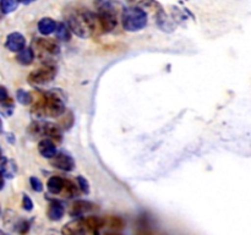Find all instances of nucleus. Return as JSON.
<instances>
[{
    "label": "nucleus",
    "mask_w": 251,
    "mask_h": 235,
    "mask_svg": "<svg viewBox=\"0 0 251 235\" xmlns=\"http://www.w3.org/2000/svg\"><path fill=\"white\" fill-rule=\"evenodd\" d=\"M96 19L102 32H110L117 26V12L113 0H96Z\"/></svg>",
    "instance_id": "20e7f679"
},
{
    "label": "nucleus",
    "mask_w": 251,
    "mask_h": 235,
    "mask_svg": "<svg viewBox=\"0 0 251 235\" xmlns=\"http://www.w3.org/2000/svg\"><path fill=\"white\" fill-rule=\"evenodd\" d=\"M32 50L34 56H38L41 60H48L58 55L60 47L53 39L36 38L32 43Z\"/></svg>",
    "instance_id": "423d86ee"
},
{
    "label": "nucleus",
    "mask_w": 251,
    "mask_h": 235,
    "mask_svg": "<svg viewBox=\"0 0 251 235\" xmlns=\"http://www.w3.org/2000/svg\"><path fill=\"white\" fill-rule=\"evenodd\" d=\"M54 32H55L56 38L60 39V41L68 42L69 39H70V29H69L68 24H65L64 22H59V24H56Z\"/></svg>",
    "instance_id": "6ab92c4d"
},
{
    "label": "nucleus",
    "mask_w": 251,
    "mask_h": 235,
    "mask_svg": "<svg viewBox=\"0 0 251 235\" xmlns=\"http://www.w3.org/2000/svg\"><path fill=\"white\" fill-rule=\"evenodd\" d=\"M149 21L146 10L142 7H126L123 11V27L127 32H137L144 28Z\"/></svg>",
    "instance_id": "39448f33"
},
{
    "label": "nucleus",
    "mask_w": 251,
    "mask_h": 235,
    "mask_svg": "<svg viewBox=\"0 0 251 235\" xmlns=\"http://www.w3.org/2000/svg\"><path fill=\"white\" fill-rule=\"evenodd\" d=\"M50 164L54 168H58L64 171H71L75 168V162H74L73 157L64 152H59V153L56 152L55 156L50 158Z\"/></svg>",
    "instance_id": "1a4fd4ad"
},
{
    "label": "nucleus",
    "mask_w": 251,
    "mask_h": 235,
    "mask_svg": "<svg viewBox=\"0 0 251 235\" xmlns=\"http://www.w3.org/2000/svg\"><path fill=\"white\" fill-rule=\"evenodd\" d=\"M0 134H2V121L0 119Z\"/></svg>",
    "instance_id": "7c9ffc66"
},
{
    "label": "nucleus",
    "mask_w": 251,
    "mask_h": 235,
    "mask_svg": "<svg viewBox=\"0 0 251 235\" xmlns=\"http://www.w3.org/2000/svg\"><path fill=\"white\" fill-rule=\"evenodd\" d=\"M96 210V205H93L92 202H88V201L83 200H77L73 203L70 208V214L74 217H81L85 213L91 212V211Z\"/></svg>",
    "instance_id": "ddd939ff"
},
{
    "label": "nucleus",
    "mask_w": 251,
    "mask_h": 235,
    "mask_svg": "<svg viewBox=\"0 0 251 235\" xmlns=\"http://www.w3.org/2000/svg\"><path fill=\"white\" fill-rule=\"evenodd\" d=\"M1 16H2V12H1V9H0V19H1Z\"/></svg>",
    "instance_id": "2f4dec72"
},
{
    "label": "nucleus",
    "mask_w": 251,
    "mask_h": 235,
    "mask_svg": "<svg viewBox=\"0 0 251 235\" xmlns=\"http://www.w3.org/2000/svg\"><path fill=\"white\" fill-rule=\"evenodd\" d=\"M15 103L14 99L10 97L9 92L4 86H0V113L4 117H10L14 113Z\"/></svg>",
    "instance_id": "9d476101"
},
{
    "label": "nucleus",
    "mask_w": 251,
    "mask_h": 235,
    "mask_svg": "<svg viewBox=\"0 0 251 235\" xmlns=\"http://www.w3.org/2000/svg\"><path fill=\"white\" fill-rule=\"evenodd\" d=\"M17 61H19L20 64H22V65H29V64H32V61H33L34 59V54H33V50H32V48H22L21 50L17 51Z\"/></svg>",
    "instance_id": "a211bd4d"
},
{
    "label": "nucleus",
    "mask_w": 251,
    "mask_h": 235,
    "mask_svg": "<svg viewBox=\"0 0 251 235\" xmlns=\"http://www.w3.org/2000/svg\"><path fill=\"white\" fill-rule=\"evenodd\" d=\"M103 220H104V227H108L110 228L112 230H118V229H122V228H124L125 225V222L122 219V218L119 217H105L103 218Z\"/></svg>",
    "instance_id": "aec40b11"
},
{
    "label": "nucleus",
    "mask_w": 251,
    "mask_h": 235,
    "mask_svg": "<svg viewBox=\"0 0 251 235\" xmlns=\"http://www.w3.org/2000/svg\"><path fill=\"white\" fill-rule=\"evenodd\" d=\"M64 188V179H61L60 176H51L49 178L48 183H47V188L50 193L53 195H58L61 193Z\"/></svg>",
    "instance_id": "f3484780"
},
{
    "label": "nucleus",
    "mask_w": 251,
    "mask_h": 235,
    "mask_svg": "<svg viewBox=\"0 0 251 235\" xmlns=\"http://www.w3.org/2000/svg\"><path fill=\"white\" fill-rule=\"evenodd\" d=\"M20 2H22V4L25 5H28V4H32V2H34L36 0H19Z\"/></svg>",
    "instance_id": "c85d7f7f"
},
{
    "label": "nucleus",
    "mask_w": 251,
    "mask_h": 235,
    "mask_svg": "<svg viewBox=\"0 0 251 235\" xmlns=\"http://www.w3.org/2000/svg\"><path fill=\"white\" fill-rule=\"evenodd\" d=\"M29 184H31L32 186V190L36 191V192H42V191H43V184H42V181L39 180L38 178H36V176L29 178Z\"/></svg>",
    "instance_id": "b1692460"
},
{
    "label": "nucleus",
    "mask_w": 251,
    "mask_h": 235,
    "mask_svg": "<svg viewBox=\"0 0 251 235\" xmlns=\"http://www.w3.org/2000/svg\"><path fill=\"white\" fill-rule=\"evenodd\" d=\"M64 212H65V210L60 202H53L50 203L48 208V218L54 222H58L64 217Z\"/></svg>",
    "instance_id": "dca6fc26"
},
{
    "label": "nucleus",
    "mask_w": 251,
    "mask_h": 235,
    "mask_svg": "<svg viewBox=\"0 0 251 235\" xmlns=\"http://www.w3.org/2000/svg\"><path fill=\"white\" fill-rule=\"evenodd\" d=\"M76 180H77V185H78V188H81V191H82V192H85V193L90 192V184H88V181L86 180L83 176H81V175L77 176V179H76Z\"/></svg>",
    "instance_id": "393cba45"
},
{
    "label": "nucleus",
    "mask_w": 251,
    "mask_h": 235,
    "mask_svg": "<svg viewBox=\"0 0 251 235\" xmlns=\"http://www.w3.org/2000/svg\"><path fill=\"white\" fill-rule=\"evenodd\" d=\"M7 136H9V141L10 142H11V143H14V139H12V137H14V136H12V134H7Z\"/></svg>",
    "instance_id": "c756f323"
},
{
    "label": "nucleus",
    "mask_w": 251,
    "mask_h": 235,
    "mask_svg": "<svg viewBox=\"0 0 251 235\" xmlns=\"http://www.w3.org/2000/svg\"><path fill=\"white\" fill-rule=\"evenodd\" d=\"M61 192L66 196V197H73L77 193V186H75V184L70 180H64V188Z\"/></svg>",
    "instance_id": "5701e85b"
},
{
    "label": "nucleus",
    "mask_w": 251,
    "mask_h": 235,
    "mask_svg": "<svg viewBox=\"0 0 251 235\" xmlns=\"http://www.w3.org/2000/svg\"><path fill=\"white\" fill-rule=\"evenodd\" d=\"M5 47L9 49L10 51H20L22 48L26 47V39L19 32H12L6 37V42H5Z\"/></svg>",
    "instance_id": "9b49d317"
},
{
    "label": "nucleus",
    "mask_w": 251,
    "mask_h": 235,
    "mask_svg": "<svg viewBox=\"0 0 251 235\" xmlns=\"http://www.w3.org/2000/svg\"><path fill=\"white\" fill-rule=\"evenodd\" d=\"M38 151L44 158H49V159H50L53 156H55V153L58 152L56 151V146L55 143H54L53 140L47 139V137L39 141Z\"/></svg>",
    "instance_id": "4468645a"
},
{
    "label": "nucleus",
    "mask_w": 251,
    "mask_h": 235,
    "mask_svg": "<svg viewBox=\"0 0 251 235\" xmlns=\"http://www.w3.org/2000/svg\"><path fill=\"white\" fill-rule=\"evenodd\" d=\"M22 207H24V210H26L27 212H29V211L33 210V202H32V200L29 198V196L26 195V193L22 196Z\"/></svg>",
    "instance_id": "a878e982"
},
{
    "label": "nucleus",
    "mask_w": 251,
    "mask_h": 235,
    "mask_svg": "<svg viewBox=\"0 0 251 235\" xmlns=\"http://www.w3.org/2000/svg\"><path fill=\"white\" fill-rule=\"evenodd\" d=\"M0 156H1V148H0Z\"/></svg>",
    "instance_id": "473e14b6"
},
{
    "label": "nucleus",
    "mask_w": 251,
    "mask_h": 235,
    "mask_svg": "<svg viewBox=\"0 0 251 235\" xmlns=\"http://www.w3.org/2000/svg\"><path fill=\"white\" fill-rule=\"evenodd\" d=\"M19 0H0V9L2 14H10L19 6Z\"/></svg>",
    "instance_id": "412c9836"
},
{
    "label": "nucleus",
    "mask_w": 251,
    "mask_h": 235,
    "mask_svg": "<svg viewBox=\"0 0 251 235\" xmlns=\"http://www.w3.org/2000/svg\"><path fill=\"white\" fill-rule=\"evenodd\" d=\"M32 114L37 118H56L65 112V102L55 91L41 93L32 107Z\"/></svg>",
    "instance_id": "f03ea898"
},
{
    "label": "nucleus",
    "mask_w": 251,
    "mask_h": 235,
    "mask_svg": "<svg viewBox=\"0 0 251 235\" xmlns=\"http://www.w3.org/2000/svg\"><path fill=\"white\" fill-rule=\"evenodd\" d=\"M4 175H2L1 173H0V190H2V188H4L5 185V180H4Z\"/></svg>",
    "instance_id": "cd10ccee"
},
{
    "label": "nucleus",
    "mask_w": 251,
    "mask_h": 235,
    "mask_svg": "<svg viewBox=\"0 0 251 235\" xmlns=\"http://www.w3.org/2000/svg\"><path fill=\"white\" fill-rule=\"evenodd\" d=\"M16 99L17 102L21 103L22 105H28L33 102V97L29 92H26L25 90H19L16 92Z\"/></svg>",
    "instance_id": "4be33fe9"
},
{
    "label": "nucleus",
    "mask_w": 251,
    "mask_h": 235,
    "mask_svg": "<svg viewBox=\"0 0 251 235\" xmlns=\"http://www.w3.org/2000/svg\"><path fill=\"white\" fill-rule=\"evenodd\" d=\"M104 228V220L100 217H78L77 219L71 220L64 225L61 233L65 235L74 234H97L100 230Z\"/></svg>",
    "instance_id": "7ed1b4c3"
},
{
    "label": "nucleus",
    "mask_w": 251,
    "mask_h": 235,
    "mask_svg": "<svg viewBox=\"0 0 251 235\" xmlns=\"http://www.w3.org/2000/svg\"><path fill=\"white\" fill-rule=\"evenodd\" d=\"M68 27L73 33L81 38H88L97 32L98 22L95 12L86 7H76L66 16Z\"/></svg>",
    "instance_id": "f257e3e1"
},
{
    "label": "nucleus",
    "mask_w": 251,
    "mask_h": 235,
    "mask_svg": "<svg viewBox=\"0 0 251 235\" xmlns=\"http://www.w3.org/2000/svg\"><path fill=\"white\" fill-rule=\"evenodd\" d=\"M56 76V69L53 65H46L32 71L28 75V82L31 85H46L54 80Z\"/></svg>",
    "instance_id": "6e6552de"
},
{
    "label": "nucleus",
    "mask_w": 251,
    "mask_h": 235,
    "mask_svg": "<svg viewBox=\"0 0 251 235\" xmlns=\"http://www.w3.org/2000/svg\"><path fill=\"white\" fill-rule=\"evenodd\" d=\"M28 228H29V223L27 220H21V222L17 224V228H15V230H17L19 233L24 234V233L28 232Z\"/></svg>",
    "instance_id": "bb28decb"
},
{
    "label": "nucleus",
    "mask_w": 251,
    "mask_h": 235,
    "mask_svg": "<svg viewBox=\"0 0 251 235\" xmlns=\"http://www.w3.org/2000/svg\"><path fill=\"white\" fill-rule=\"evenodd\" d=\"M56 22L54 21L50 17H43V19L39 20L38 22V31L39 33L44 34V36H48V34H51L55 29Z\"/></svg>",
    "instance_id": "2eb2a0df"
},
{
    "label": "nucleus",
    "mask_w": 251,
    "mask_h": 235,
    "mask_svg": "<svg viewBox=\"0 0 251 235\" xmlns=\"http://www.w3.org/2000/svg\"><path fill=\"white\" fill-rule=\"evenodd\" d=\"M0 173L4 178L12 179L17 173V164L12 159H9L5 156H0Z\"/></svg>",
    "instance_id": "f8f14e48"
},
{
    "label": "nucleus",
    "mask_w": 251,
    "mask_h": 235,
    "mask_svg": "<svg viewBox=\"0 0 251 235\" xmlns=\"http://www.w3.org/2000/svg\"><path fill=\"white\" fill-rule=\"evenodd\" d=\"M29 132L34 136H43L53 141H61V131L55 124L46 121H34L29 125Z\"/></svg>",
    "instance_id": "0eeeda50"
}]
</instances>
